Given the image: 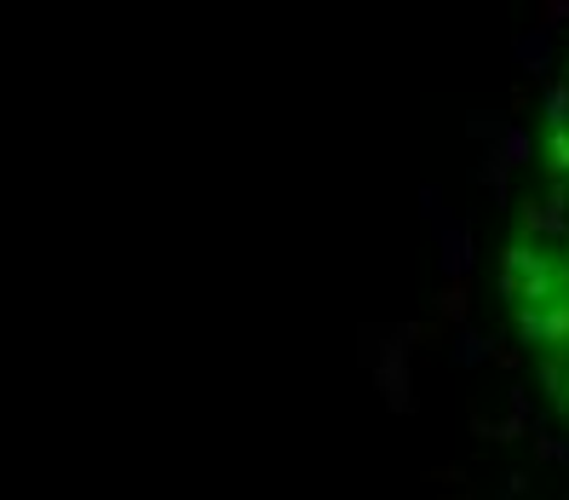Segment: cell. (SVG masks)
Returning a JSON list of instances; mask_svg holds the SVG:
<instances>
[{
  "label": "cell",
  "mask_w": 569,
  "mask_h": 500,
  "mask_svg": "<svg viewBox=\"0 0 569 500\" xmlns=\"http://www.w3.org/2000/svg\"><path fill=\"white\" fill-rule=\"evenodd\" d=\"M552 173L569 179V127L552 139ZM507 293L523 322V340L541 351L547 386L569 403V242L563 248H512Z\"/></svg>",
  "instance_id": "6da1fadb"
}]
</instances>
